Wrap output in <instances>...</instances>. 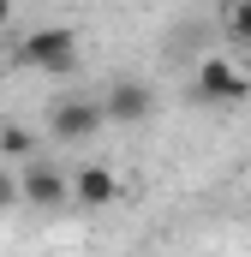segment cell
Masks as SVG:
<instances>
[{
	"instance_id": "7",
	"label": "cell",
	"mask_w": 251,
	"mask_h": 257,
	"mask_svg": "<svg viewBox=\"0 0 251 257\" xmlns=\"http://www.w3.org/2000/svg\"><path fill=\"white\" fill-rule=\"evenodd\" d=\"M0 156H6V162H24V168H30V162H36V138H30L24 126H0Z\"/></svg>"
},
{
	"instance_id": "8",
	"label": "cell",
	"mask_w": 251,
	"mask_h": 257,
	"mask_svg": "<svg viewBox=\"0 0 251 257\" xmlns=\"http://www.w3.org/2000/svg\"><path fill=\"white\" fill-rule=\"evenodd\" d=\"M221 24H227V36H233V42H251V0L227 6V18H221Z\"/></svg>"
},
{
	"instance_id": "5",
	"label": "cell",
	"mask_w": 251,
	"mask_h": 257,
	"mask_svg": "<svg viewBox=\"0 0 251 257\" xmlns=\"http://www.w3.org/2000/svg\"><path fill=\"white\" fill-rule=\"evenodd\" d=\"M18 192L30 209H60L66 197H72V180H66L60 168H48V162H30L24 174H18Z\"/></svg>"
},
{
	"instance_id": "4",
	"label": "cell",
	"mask_w": 251,
	"mask_h": 257,
	"mask_svg": "<svg viewBox=\"0 0 251 257\" xmlns=\"http://www.w3.org/2000/svg\"><path fill=\"white\" fill-rule=\"evenodd\" d=\"M102 114H108L114 126H144V120L156 114V90H150V84H138V78H120V84H108Z\"/></svg>"
},
{
	"instance_id": "3",
	"label": "cell",
	"mask_w": 251,
	"mask_h": 257,
	"mask_svg": "<svg viewBox=\"0 0 251 257\" xmlns=\"http://www.w3.org/2000/svg\"><path fill=\"white\" fill-rule=\"evenodd\" d=\"M102 126H108L102 96H60V102L48 108V138H54V144H90Z\"/></svg>"
},
{
	"instance_id": "2",
	"label": "cell",
	"mask_w": 251,
	"mask_h": 257,
	"mask_svg": "<svg viewBox=\"0 0 251 257\" xmlns=\"http://www.w3.org/2000/svg\"><path fill=\"white\" fill-rule=\"evenodd\" d=\"M191 96H197L203 108H239L251 96V78L227 60V54H209V60H197V72H191Z\"/></svg>"
},
{
	"instance_id": "6",
	"label": "cell",
	"mask_w": 251,
	"mask_h": 257,
	"mask_svg": "<svg viewBox=\"0 0 251 257\" xmlns=\"http://www.w3.org/2000/svg\"><path fill=\"white\" fill-rule=\"evenodd\" d=\"M120 174L114 168H102V162H90V168H78L72 174V203L78 209H108V203H120Z\"/></svg>"
},
{
	"instance_id": "10",
	"label": "cell",
	"mask_w": 251,
	"mask_h": 257,
	"mask_svg": "<svg viewBox=\"0 0 251 257\" xmlns=\"http://www.w3.org/2000/svg\"><path fill=\"white\" fill-rule=\"evenodd\" d=\"M6 24H12V6H6V0H0V36H6Z\"/></svg>"
},
{
	"instance_id": "9",
	"label": "cell",
	"mask_w": 251,
	"mask_h": 257,
	"mask_svg": "<svg viewBox=\"0 0 251 257\" xmlns=\"http://www.w3.org/2000/svg\"><path fill=\"white\" fill-rule=\"evenodd\" d=\"M18 197H24V192H18V180H12V174H6V168H0V209H12V203H18Z\"/></svg>"
},
{
	"instance_id": "1",
	"label": "cell",
	"mask_w": 251,
	"mask_h": 257,
	"mask_svg": "<svg viewBox=\"0 0 251 257\" xmlns=\"http://www.w3.org/2000/svg\"><path fill=\"white\" fill-rule=\"evenodd\" d=\"M12 60L24 66V72H54V78H66L78 66V30L72 24H42V30H30L12 48Z\"/></svg>"
}]
</instances>
